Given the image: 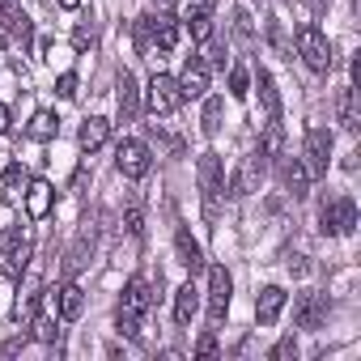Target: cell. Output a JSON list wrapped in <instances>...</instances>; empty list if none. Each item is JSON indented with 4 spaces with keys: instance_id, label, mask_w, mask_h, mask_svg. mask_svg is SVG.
<instances>
[{
    "instance_id": "6da1fadb",
    "label": "cell",
    "mask_w": 361,
    "mask_h": 361,
    "mask_svg": "<svg viewBox=\"0 0 361 361\" xmlns=\"http://www.w3.org/2000/svg\"><path fill=\"white\" fill-rule=\"evenodd\" d=\"M149 310H153V285L145 276H132L123 289V302H119V331L128 340H140V319Z\"/></svg>"
},
{
    "instance_id": "7a4b0ae2",
    "label": "cell",
    "mask_w": 361,
    "mask_h": 361,
    "mask_svg": "<svg viewBox=\"0 0 361 361\" xmlns=\"http://www.w3.org/2000/svg\"><path fill=\"white\" fill-rule=\"evenodd\" d=\"M357 230V204L353 196H331L319 204V234L323 238H344Z\"/></svg>"
},
{
    "instance_id": "3957f363",
    "label": "cell",
    "mask_w": 361,
    "mask_h": 361,
    "mask_svg": "<svg viewBox=\"0 0 361 361\" xmlns=\"http://www.w3.org/2000/svg\"><path fill=\"white\" fill-rule=\"evenodd\" d=\"M196 183H200V196H204V213H209V221H213V217H217V196L226 192V170H221V157H217V153H200Z\"/></svg>"
},
{
    "instance_id": "277c9868",
    "label": "cell",
    "mask_w": 361,
    "mask_h": 361,
    "mask_svg": "<svg viewBox=\"0 0 361 361\" xmlns=\"http://www.w3.org/2000/svg\"><path fill=\"white\" fill-rule=\"evenodd\" d=\"M298 56L306 60V68L310 73H327L331 68V43H327V35L319 30V26H298Z\"/></svg>"
},
{
    "instance_id": "5b68a950",
    "label": "cell",
    "mask_w": 361,
    "mask_h": 361,
    "mask_svg": "<svg viewBox=\"0 0 361 361\" xmlns=\"http://www.w3.org/2000/svg\"><path fill=\"white\" fill-rule=\"evenodd\" d=\"M145 102H149V115H153V119H157V115H174L178 102H183V94H178V81L166 77V73H153Z\"/></svg>"
},
{
    "instance_id": "8992f818",
    "label": "cell",
    "mask_w": 361,
    "mask_h": 361,
    "mask_svg": "<svg viewBox=\"0 0 361 361\" xmlns=\"http://www.w3.org/2000/svg\"><path fill=\"white\" fill-rule=\"evenodd\" d=\"M213 9H217V0H178V22H188L192 39H209L213 35Z\"/></svg>"
},
{
    "instance_id": "52a82bcc",
    "label": "cell",
    "mask_w": 361,
    "mask_h": 361,
    "mask_svg": "<svg viewBox=\"0 0 361 361\" xmlns=\"http://www.w3.org/2000/svg\"><path fill=\"white\" fill-rule=\"evenodd\" d=\"M115 166H119L123 178H145L149 166H153L149 145H140V140H119V149H115Z\"/></svg>"
},
{
    "instance_id": "ba28073f",
    "label": "cell",
    "mask_w": 361,
    "mask_h": 361,
    "mask_svg": "<svg viewBox=\"0 0 361 361\" xmlns=\"http://www.w3.org/2000/svg\"><path fill=\"white\" fill-rule=\"evenodd\" d=\"M264 166H268L264 149L247 153V157H243V166H238V170H234V178H230V196H251V192L259 188V178H264Z\"/></svg>"
},
{
    "instance_id": "9c48e42d",
    "label": "cell",
    "mask_w": 361,
    "mask_h": 361,
    "mask_svg": "<svg viewBox=\"0 0 361 361\" xmlns=\"http://www.w3.org/2000/svg\"><path fill=\"white\" fill-rule=\"evenodd\" d=\"M230 293H234V281H230V272L217 264V268H209V319H213V327L226 319V310H230Z\"/></svg>"
},
{
    "instance_id": "30bf717a",
    "label": "cell",
    "mask_w": 361,
    "mask_h": 361,
    "mask_svg": "<svg viewBox=\"0 0 361 361\" xmlns=\"http://www.w3.org/2000/svg\"><path fill=\"white\" fill-rule=\"evenodd\" d=\"M331 166V132L327 128H310L306 132V170L310 174H327Z\"/></svg>"
},
{
    "instance_id": "8fae6325",
    "label": "cell",
    "mask_w": 361,
    "mask_h": 361,
    "mask_svg": "<svg viewBox=\"0 0 361 361\" xmlns=\"http://www.w3.org/2000/svg\"><path fill=\"white\" fill-rule=\"evenodd\" d=\"M293 319H298V327L319 331L323 319H327V293H302L298 306H293Z\"/></svg>"
},
{
    "instance_id": "7c38bea8",
    "label": "cell",
    "mask_w": 361,
    "mask_h": 361,
    "mask_svg": "<svg viewBox=\"0 0 361 361\" xmlns=\"http://www.w3.org/2000/svg\"><path fill=\"white\" fill-rule=\"evenodd\" d=\"M56 204V188L47 183V178H35V183H26V217L30 221H43Z\"/></svg>"
},
{
    "instance_id": "4fadbf2b",
    "label": "cell",
    "mask_w": 361,
    "mask_h": 361,
    "mask_svg": "<svg viewBox=\"0 0 361 361\" xmlns=\"http://www.w3.org/2000/svg\"><path fill=\"white\" fill-rule=\"evenodd\" d=\"M174 255H178V264H183L192 276L204 268V251H200V243L192 238V230H188V226H178V230H174Z\"/></svg>"
},
{
    "instance_id": "5bb4252c",
    "label": "cell",
    "mask_w": 361,
    "mask_h": 361,
    "mask_svg": "<svg viewBox=\"0 0 361 361\" xmlns=\"http://www.w3.org/2000/svg\"><path fill=\"white\" fill-rule=\"evenodd\" d=\"M281 310H285V289H281V285L259 289V298H255V323H259V327H272Z\"/></svg>"
},
{
    "instance_id": "9a60e30c",
    "label": "cell",
    "mask_w": 361,
    "mask_h": 361,
    "mask_svg": "<svg viewBox=\"0 0 361 361\" xmlns=\"http://www.w3.org/2000/svg\"><path fill=\"white\" fill-rule=\"evenodd\" d=\"M174 81H178V94H183V98H200L209 90V64L196 56V60H188L183 77H174Z\"/></svg>"
},
{
    "instance_id": "2e32d148",
    "label": "cell",
    "mask_w": 361,
    "mask_h": 361,
    "mask_svg": "<svg viewBox=\"0 0 361 361\" xmlns=\"http://www.w3.org/2000/svg\"><path fill=\"white\" fill-rule=\"evenodd\" d=\"M196 306H200V289H196L192 281H188V285H178V293H174V323H178V327H192Z\"/></svg>"
},
{
    "instance_id": "e0dca14e",
    "label": "cell",
    "mask_w": 361,
    "mask_h": 361,
    "mask_svg": "<svg viewBox=\"0 0 361 361\" xmlns=\"http://www.w3.org/2000/svg\"><path fill=\"white\" fill-rule=\"evenodd\" d=\"M0 255H5L13 268H22V264H26V255H30V243L22 238V230H18V226L0 230Z\"/></svg>"
},
{
    "instance_id": "ac0fdd59",
    "label": "cell",
    "mask_w": 361,
    "mask_h": 361,
    "mask_svg": "<svg viewBox=\"0 0 361 361\" xmlns=\"http://www.w3.org/2000/svg\"><path fill=\"white\" fill-rule=\"evenodd\" d=\"M281 178H285V188H289L293 200H302L306 188H310V170H306V161H298V157H289V161L281 166Z\"/></svg>"
},
{
    "instance_id": "d6986e66",
    "label": "cell",
    "mask_w": 361,
    "mask_h": 361,
    "mask_svg": "<svg viewBox=\"0 0 361 361\" xmlns=\"http://www.w3.org/2000/svg\"><path fill=\"white\" fill-rule=\"evenodd\" d=\"M115 102H119V119L132 123L136 111H140V90H136V77H132V73L119 77V98H115Z\"/></svg>"
},
{
    "instance_id": "ffe728a7",
    "label": "cell",
    "mask_w": 361,
    "mask_h": 361,
    "mask_svg": "<svg viewBox=\"0 0 361 361\" xmlns=\"http://www.w3.org/2000/svg\"><path fill=\"white\" fill-rule=\"evenodd\" d=\"M336 111H340V123L344 132H357L361 128V115H357V85H344L340 98H336Z\"/></svg>"
},
{
    "instance_id": "44dd1931",
    "label": "cell",
    "mask_w": 361,
    "mask_h": 361,
    "mask_svg": "<svg viewBox=\"0 0 361 361\" xmlns=\"http://www.w3.org/2000/svg\"><path fill=\"white\" fill-rule=\"evenodd\" d=\"M255 85H259V98H264V111H268V119H281V98H276L272 73H268V68H255Z\"/></svg>"
},
{
    "instance_id": "7402d4cb",
    "label": "cell",
    "mask_w": 361,
    "mask_h": 361,
    "mask_svg": "<svg viewBox=\"0 0 361 361\" xmlns=\"http://www.w3.org/2000/svg\"><path fill=\"white\" fill-rule=\"evenodd\" d=\"M106 136H111V123L102 119V115H94V119H85L81 123V149H98V145H106Z\"/></svg>"
},
{
    "instance_id": "603a6c76",
    "label": "cell",
    "mask_w": 361,
    "mask_h": 361,
    "mask_svg": "<svg viewBox=\"0 0 361 361\" xmlns=\"http://www.w3.org/2000/svg\"><path fill=\"white\" fill-rule=\"evenodd\" d=\"M81 310H85V293H81V285H64V289H60V319L73 323V319H81Z\"/></svg>"
},
{
    "instance_id": "cb8c5ba5",
    "label": "cell",
    "mask_w": 361,
    "mask_h": 361,
    "mask_svg": "<svg viewBox=\"0 0 361 361\" xmlns=\"http://www.w3.org/2000/svg\"><path fill=\"white\" fill-rule=\"evenodd\" d=\"M153 43H157L161 56L174 51V47H178V26H174L170 18H153Z\"/></svg>"
},
{
    "instance_id": "d4e9b609",
    "label": "cell",
    "mask_w": 361,
    "mask_h": 361,
    "mask_svg": "<svg viewBox=\"0 0 361 361\" xmlns=\"http://www.w3.org/2000/svg\"><path fill=\"white\" fill-rule=\"evenodd\" d=\"M26 132H30L35 140H51V136L60 132V119H56L51 111H39V115L30 119V128H26Z\"/></svg>"
},
{
    "instance_id": "484cf974",
    "label": "cell",
    "mask_w": 361,
    "mask_h": 361,
    "mask_svg": "<svg viewBox=\"0 0 361 361\" xmlns=\"http://www.w3.org/2000/svg\"><path fill=\"white\" fill-rule=\"evenodd\" d=\"M221 111H226L221 98H209V102H204V119H200L204 136H217V132H221Z\"/></svg>"
},
{
    "instance_id": "4316f807",
    "label": "cell",
    "mask_w": 361,
    "mask_h": 361,
    "mask_svg": "<svg viewBox=\"0 0 361 361\" xmlns=\"http://www.w3.org/2000/svg\"><path fill=\"white\" fill-rule=\"evenodd\" d=\"M136 47H140V56H153V13L136 18Z\"/></svg>"
},
{
    "instance_id": "83f0119b",
    "label": "cell",
    "mask_w": 361,
    "mask_h": 361,
    "mask_svg": "<svg viewBox=\"0 0 361 361\" xmlns=\"http://www.w3.org/2000/svg\"><path fill=\"white\" fill-rule=\"evenodd\" d=\"M85 251H94V230H81V238H77V247H73V255H68V272H77V268L85 264Z\"/></svg>"
},
{
    "instance_id": "f1b7e54d",
    "label": "cell",
    "mask_w": 361,
    "mask_h": 361,
    "mask_svg": "<svg viewBox=\"0 0 361 361\" xmlns=\"http://www.w3.org/2000/svg\"><path fill=\"white\" fill-rule=\"evenodd\" d=\"M30 327H35V340H43V344H56V340H60V327H56L51 319H39V314H35Z\"/></svg>"
},
{
    "instance_id": "f546056e",
    "label": "cell",
    "mask_w": 361,
    "mask_h": 361,
    "mask_svg": "<svg viewBox=\"0 0 361 361\" xmlns=\"http://www.w3.org/2000/svg\"><path fill=\"white\" fill-rule=\"evenodd\" d=\"M247 85H251V77H247V68H230V98H238V102H243V98L251 94Z\"/></svg>"
},
{
    "instance_id": "4dcf8cb0",
    "label": "cell",
    "mask_w": 361,
    "mask_h": 361,
    "mask_svg": "<svg viewBox=\"0 0 361 361\" xmlns=\"http://www.w3.org/2000/svg\"><path fill=\"white\" fill-rule=\"evenodd\" d=\"M123 226H128V234H132V238H140V234H145V213L132 204V209L123 213Z\"/></svg>"
},
{
    "instance_id": "1f68e13d",
    "label": "cell",
    "mask_w": 361,
    "mask_h": 361,
    "mask_svg": "<svg viewBox=\"0 0 361 361\" xmlns=\"http://www.w3.org/2000/svg\"><path fill=\"white\" fill-rule=\"evenodd\" d=\"M56 94H60V98H77V73H60Z\"/></svg>"
},
{
    "instance_id": "d6a6232c",
    "label": "cell",
    "mask_w": 361,
    "mask_h": 361,
    "mask_svg": "<svg viewBox=\"0 0 361 361\" xmlns=\"http://www.w3.org/2000/svg\"><path fill=\"white\" fill-rule=\"evenodd\" d=\"M73 47H77V51H90V47H94V30H90V26H77V30H73Z\"/></svg>"
},
{
    "instance_id": "836d02e7",
    "label": "cell",
    "mask_w": 361,
    "mask_h": 361,
    "mask_svg": "<svg viewBox=\"0 0 361 361\" xmlns=\"http://www.w3.org/2000/svg\"><path fill=\"white\" fill-rule=\"evenodd\" d=\"M196 357H217V336H213V327L200 336V344H196Z\"/></svg>"
},
{
    "instance_id": "e575fe53",
    "label": "cell",
    "mask_w": 361,
    "mask_h": 361,
    "mask_svg": "<svg viewBox=\"0 0 361 361\" xmlns=\"http://www.w3.org/2000/svg\"><path fill=\"white\" fill-rule=\"evenodd\" d=\"M5 183H9L13 192H22V188H26V174H22V166H9V170H5Z\"/></svg>"
},
{
    "instance_id": "d590c367",
    "label": "cell",
    "mask_w": 361,
    "mask_h": 361,
    "mask_svg": "<svg viewBox=\"0 0 361 361\" xmlns=\"http://www.w3.org/2000/svg\"><path fill=\"white\" fill-rule=\"evenodd\" d=\"M289 353H298V344H293V340H281V344L272 348V357H289Z\"/></svg>"
},
{
    "instance_id": "8d00e7d4",
    "label": "cell",
    "mask_w": 361,
    "mask_h": 361,
    "mask_svg": "<svg viewBox=\"0 0 361 361\" xmlns=\"http://www.w3.org/2000/svg\"><path fill=\"white\" fill-rule=\"evenodd\" d=\"M5 132H9V106L0 102V136H5Z\"/></svg>"
},
{
    "instance_id": "74e56055",
    "label": "cell",
    "mask_w": 361,
    "mask_h": 361,
    "mask_svg": "<svg viewBox=\"0 0 361 361\" xmlns=\"http://www.w3.org/2000/svg\"><path fill=\"white\" fill-rule=\"evenodd\" d=\"M56 5H60V9H77V5H81V0H56Z\"/></svg>"
},
{
    "instance_id": "f35d334b",
    "label": "cell",
    "mask_w": 361,
    "mask_h": 361,
    "mask_svg": "<svg viewBox=\"0 0 361 361\" xmlns=\"http://www.w3.org/2000/svg\"><path fill=\"white\" fill-rule=\"evenodd\" d=\"M157 5H174V0H157Z\"/></svg>"
}]
</instances>
